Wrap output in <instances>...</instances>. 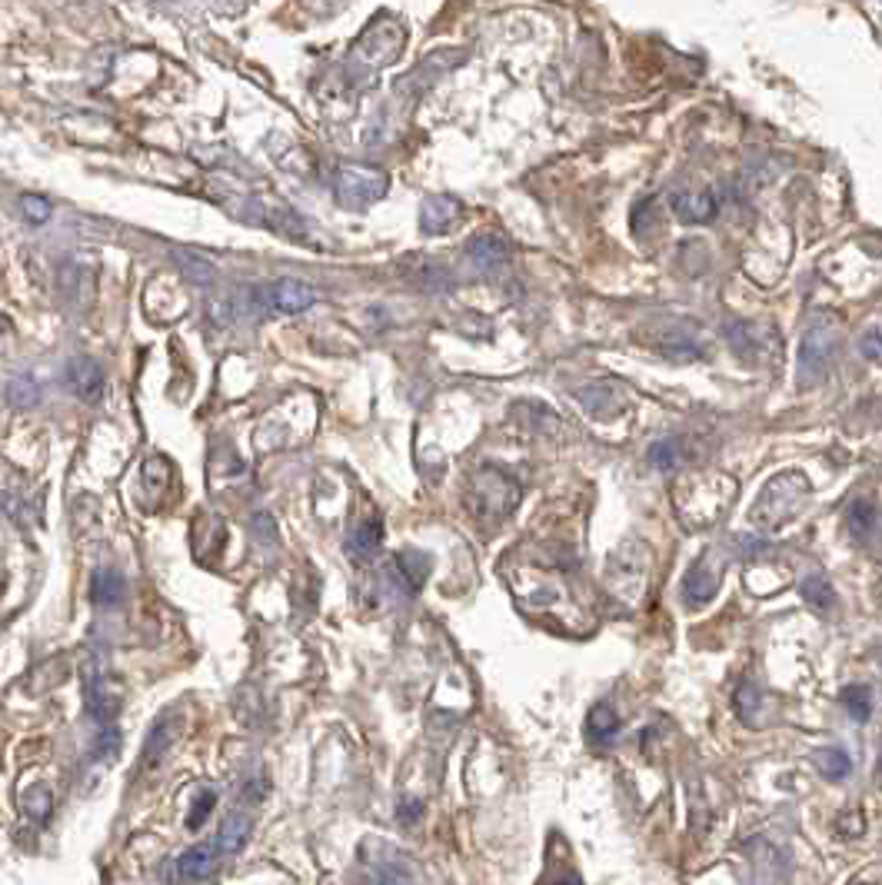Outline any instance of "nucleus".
Returning a JSON list of instances; mask_svg holds the SVG:
<instances>
[{"label": "nucleus", "instance_id": "f257e3e1", "mask_svg": "<svg viewBox=\"0 0 882 885\" xmlns=\"http://www.w3.org/2000/svg\"><path fill=\"white\" fill-rule=\"evenodd\" d=\"M805 499H809V479L795 469L779 472L762 486L759 499L749 506V522L756 529H775L789 522L805 506Z\"/></svg>", "mask_w": 882, "mask_h": 885}, {"label": "nucleus", "instance_id": "f03ea898", "mask_svg": "<svg viewBox=\"0 0 882 885\" xmlns=\"http://www.w3.org/2000/svg\"><path fill=\"white\" fill-rule=\"evenodd\" d=\"M386 173L366 163H343L333 176V190L346 206H369L386 193Z\"/></svg>", "mask_w": 882, "mask_h": 885}, {"label": "nucleus", "instance_id": "7ed1b4c3", "mask_svg": "<svg viewBox=\"0 0 882 885\" xmlns=\"http://www.w3.org/2000/svg\"><path fill=\"white\" fill-rule=\"evenodd\" d=\"M835 343H839V336L829 326H812L802 336V346H799V379L802 383L812 386V383L825 379V373L832 369Z\"/></svg>", "mask_w": 882, "mask_h": 885}, {"label": "nucleus", "instance_id": "20e7f679", "mask_svg": "<svg viewBox=\"0 0 882 885\" xmlns=\"http://www.w3.org/2000/svg\"><path fill=\"white\" fill-rule=\"evenodd\" d=\"M403 47V27L393 17H376L353 43V57L366 63H389Z\"/></svg>", "mask_w": 882, "mask_h": 885}, {"label": "nucleus", "instance_id": "39448f33", "mask_svg": "<svg viewBox=\"0 0 882 885\" xmlns=\"http://www.w3.org/2000/svg\"><path fill=\"white\" fill-rule=\"evenodd\" d=\"M719 582H722V562H719V552L716 549H706L692 569L686 572L682 579V599L689 606H706L716 592H719Z\"/></svg>", "mask_w": 882, "mask_h": 885}, {"label": "nucleus", "instance_id": "423d86ee", "mask_svg": "<svg viewBox=\"0 0 882 885\" xmlns=\"http://www.w3.org/2000/svg\"><path fill=\"white\" fill-rule=\"evenodd\" d=\"M473 492L483 502L479 506L483 516H506L519 502V486L509 476H503L499 469H483L476 476V489Z\"/></svg>", "mask_w": 882, "mask_h": 885}, {"label": "nucleus", "instance_id": "0eeeda50", "mask_svg": "<svg viewBox=\"0 0 882 885\" xmlns=\"http://www.w3.org/2000/svg\"><path fill=\"white\" fill-rule=\"evenodd\" d=\"M83 702L97 722H107L116 715V695L110 692V679L103 675V665L97 659L83 665Z\"/></svg>", "mask_w": 882, "mask_h": 885}, {"label": "nucleus", "instance_id": "6e6552de", "mask_svg": "<svg viewBox=\"0 0 882 885\" xmlns=\"http://www.w3.org/2000/svg\"><path fill=\"white\" fill-rule=\"evenodd\" d=\"M266 299L276 313H303L316 303V289L303 279H273L266 283Z\"/></svg>", "mask_w": 882, "mask_h": 885}, {"label": "nucleus", "instance_id": "1a4fd4ad", "mask_svg": "<svg viewBox=\"0 0 882 885\" xmlns=\"http://www.w3.org/2000/svg\"><path fill=\"white\" fill-rule=\"evenodd\" d=\"M103 383H107L103 366H100L93 356H73V359L67 363V386H70L80 399H87V403L100 399Z\"/></svg>", "mask_w": 882, "mask_h": 885}, {"label": "nucleus", "instance_id": "9d476101", "mask_svg": "<svg viewBox=\"0 0 882 885\" xmlns=\"http://www.w3.org/2000/svg\"><path fill=\"white\" fill-rule=\"evenodd\" d=\"M726 343H729L732 353L742 356V359L762 356L766 349L775 346V339H772L769 333H759V326L749 323V319H732V323L726 326Z\"/></svg>", "mask_w": 882, "mask_h": 885}, {"label": "nucleus", "instance_id": "9b49d317", "mask_svg": "<svg viewBox=\"0 0 882 885\" xmlns=\"http://www.w3.org/2000/svg\"><path fill=\"white\" fill-rule=\"evenodd\" d=\"M669 206L682 223H709L716 216V196L709 190H679L669 196Z\"/></svg>", "mask_w": 882, "mask_h": 885}, {"label": "nucleus", "instance_id": "f8f14e48", "mask_svg": "<svg viewBox=\"0 0 882 885\" xmlns=\"http://www.w3.org/2000/svg\"><path fill=\"white\" fill-rule=\"evenodd\" d=\"M459 213H463L459 200H453V196H429L419 206V226H423V233L439 236V233H446V230L456 226Z\"/></svg>", "mask_w": 882, "mask_h": 885}, {"label": "nucleus", "instance_id": "ddd939ff", "mask_svg": "<svg viewBox=\"0 0 882 885\" xmlns=\"http://www.w3.org/2000/svg\"><path fill=\"white\" fill-rule=\"evenodd\" d=\"M466 253H469L473 266L483 269V273H496V269L506 266V260H509V246H506V240L496 236V233H479V236H473V240L466 243Z\"/></svg>", "mask_w": 882, "mask_h": 885}, {"label": "nucleus", "instance_id": "4468645a", "mask_svg": "<svg viewBox=\"0 0 882 885\" xmlns=\"http://www.w3.org/2000/svg\"><path fill=\"white\" fill-rule=\"evenodd\" d=\"M180 729H183V719H180V712H166L163 719H156V722H153V729H150V735H146V742H143L140 762H143V765H153V762H160V759H163V752H166V749L176 742Z\"/></svg>", "mask_w": 882, "mask_h": 885}, {"label": "nucleus", "instance_id": "2eb2a0df", "mask_svg": "<svg viewBox=\"0 0 882 885\" xmlns=\"http://www.w3.org/2000/svg\"><path fill=\"white\" fill-rule=\"evenodd\" d=\"M845 526H849V536L855 542H869L882 526V512L872 499H852L849 512H845Z\"/></svg>", "mask_w": 882, "mask_h": 885}, {"label": "nucleus", "instance_id": "dca6fc26", "mask_svg": "<svg viewBox=\"0 0 882 885\" xmlns=\"http://www.w3.org/2000/svg\"><path fill=\"white\" fill-rule=\"evenodd\" d=\"M389 572L403 582V589L406 592H416L423 582H426V572H429V559L423 556V552H416V549H403L396 559H393V566H389Z\"/></svg>", "mask_w": 882, "mask_h": 885}, {"label": "nucleus", "instance_id": "f3484780", "mask_svg": "<svg viewBox=\"0 0 882 885\" xmlns=\"http://www.w3.org/2000/svg\"><path fill=\"white\" fill-rule=\"evenodd\" d=\"M250 832H253L250 815H246V812H230V815L223 818L220 832H216V848L226 852V855H236V852L246 845Z\"/></svg>", "mask_w": 882, "mask_h": 885}, {"label": "nucleus", "instance_id": "a211bd4d", "mask_svg": "<svg viewBox=\"0 0 882 885\" xmlns=\"http://www.w3.org/2000/svg\"><path fill=\"white\" fill-rule=\"evenodd\" d=\"M173 263L183 273V279H190L196 286H206V283L216 279V266L203 253H196V250H173Z\"/></svg>", "mask_w": 882, "mask_h": 885}, {"label": "nucleus", "instance_id": "6ab92c4d", "mask_svg": "<svg viewBox=\"0 0 882 885\" xmlns=\"http://www.w3.org/2000/svg\"><path fill=\"white\" fill-rule=\"evenodd\" d=\"M213 865H216V855L203 845L196 848H186L180 858H176V878H186V882H203L213 875Z\"/></svg>", "mask_w": 882, "mask_h": 885}, {"label": "nucleus", "instance_id": "aec40b11", "mask_svg": "<svg viewBox=\"0 0 882 885\" xmlns=\"http://www.w3.org/2000/svg\"><path fill=\"white\" fill-rule=\"evenodd\" d=\"M586 732H589V742H596V745L612 742L616 732H619V715H616V709L606 705V702L592 705L589 715H586Z\"/></svg>", "mask_w": 882, "mask_h": 885}, {"label": "nucleus", "instance_id": "412c9836", "mask_svg": "<svg viewBox=\"0 0 882 885\" xmlns=\"http://www.w3.org/2000/svg\"><path fill=\"white\" fill-rule=\"evenodd\" d=\"M576 396H579V403H582L589 413H596V416H612V413H619V389H616L612 383H592V386L579 389Z\"/></svg>", "mask_w": 882, "mask_h": 885}, {"label": "nucleus", "instance_id": "4be33fe9", "mask_svg": "<svg viewBox=\"0 0 882 885\" xmlns=\"http://www.w3.org/2000/svg\"><path fill=\"white\" fill-rule=\"evenodd\" d=\"M126 592V582L116 569H97L93 572V582H90V596L100 602V606H116Z\"/></svg>", "mask_w": 882, "mask_h": 885}, {"label": "nucleus", "instance_id": "5701e85b", "mask_svg": "<svg viewBox=\"0 0 882 885\" xmlns=\"http://www.w3.org/2000/svg\"><path fill=\"white\" fill-rule=\"evenodd\" d=\"M379 542H383V522H379V519H366V522H359V526L349 532V552H353L356 559H369V556H376Z\"/></svg>", "mask_w": 882, "mask_h": 885}, {"label": "nucleus", "instance_id": "b1692460", "mask_svg": "<svg viewBox=\"0 0 882 885\" xmlns=\"http://www.w3.org/2000/svg\"><path fill=\"white\" fill-rule=\"evenodd\" d=\"M802 599L815 609V612H825V609H832V602H835V589H832V582H829V576L825 572H809L805 579H802Z\"/></svg>", "mask_w": 882, "mask_h": 885}, {"label": "nucleus", "instance_id": "393cba45", "mask_svg": "<svg viewBox=\"0 0 882 885\" xmlns=\"http://www.w3.org/2000/svg\"><path fill=\"white\" fill-rule=\"evenodd\" d=\"M839 702H842V709H845V715L852 719V722H869V715H872V685H845L842 692H839Z\"/></svg>", "mask_w": 882, "mask_h": 885}, {"label": "nucleus", "instance_id": "a878e982", "mask_svg": "<svg viewBox=\"0 0 882 885\" xmlns=\"http://www.w3.org/2000/svg\"><path fill=\"white\" fill-rule=\"evenodd\" d=\"M812 765H815L825 779H832V782H839V779H845V775L852 772V759H849L842 749H819V752L812 755Z\"/></svg>", "mask_w": 882, "mask_h": 885}, {"label": "nucleus", "instance_id": "bb28decb", "mask_svg": "<svg viewBox=\"0 0 882 885\" xmlns=\"http://www.w3.org/2000/svg\"><path fill=\"white\" fill-rule=\"evenodd\" d=\"M7 399L13 409H33L40 403V386L33 376H13L7 383Z\"/></svg>", "mask_w": 882, "mask_h": 885}, {"label": "nucleus", "instance_id": "cd10ccee", "mask_svg": "<svg viewBox=\"0 0 882 885\" xmlns=\"http://www.w3.org/2000/svg\"><path fill=\"white\" fill-rule=\"evenodd\" d=\"M409 283L413 286H423V289H446L449 286V273L436 263H423L419 269L409 273Z\"/></svg>", "mask_w": 882, "mask_h": 885}, {"label": "nucleus", "instance_id": "c85d7f7f", "mask_svg": "<svg viewBox=\"0 0 882 885\" xmlns=\"http://www.w3.org/2000/svg\"><path fill=\"white\" fill-rule=\"evenodd\" d=\"M213 805H216V792L213 789H203L196 798H193V805H190V815H186V828H200L206 818H210V812H213Z\"/></svg>", "mask_w": 882, "mask_h": 885}, {"label": "nucleus", "instance_id": "c756f323", "mask_svg": "<svg viewBox=\"0 0 882 885\" xmlns=\"http://www.w3.org/2000/svg\"><path fill=\"white\" fill-rule=\"evenodd\" d=\"M20 210L30 223H47L50 220V200L37 196V193H23L20 196Z\"/></svg>", "mask_w": 882, "mask_h": 885}, {"label": "nucleus", "instance_id": "7c9ffc66", "mask_svg": "<svg viewBox=\"0 0 882 885\" xmlns=\"http://www.w3.org/2000/svg\"><path fill=\"white\" fill-rule=\"evenodd\" d=\"M116 752H120V732H116V729H103V732L97 735V742H93V759H100V762H113Z\"/></svg>", "mask_w": 882, "mask_h": 885}, {"label": "nucleus", "instance_id": "2f4dec72", "mask_svg": "<svg viewBox=\"0 0 882 885\" xmlns=\"http://www.w3.org/2000/svg\"><path fill=\"white\" fill-rule=\"evenodd\" d=\"M649 459H652L659 469H672V466H676V459H679V449H676V442H672V439H659V442H652V446H649Z\"/></svg>", "mask_w": 882, "mask_h": 885}, {"label": "nucleus", "instance_id": "473e14b6", "mask_svg": "<svg viewBox=\"0 0 882 885\" xmlns=\"http://www.w3.org/2000/svg\"><path fill=\"white\" fill-rule=\"evenodd\" d=\"M50 805H53V798H50V792H47V789H33L30 795H23V808H27L33 818H47Z\"/></svg>", "mask_w": 882, "mask_h": 885}, {"label": "nucleus", "instance_id": "72a5a7b5", "mask_svg": "<svg viewBox=\"0 0 882 885\" xmlns=\"http://www.w3.org/2000/svg\"><path fill=\"white\" fill-rule=\"evenodd\" d=\"M862 828H865V818H862V812H842L839 818H835V832L842 835V838H855V835H862Z\"/></svg>", "mask_w": 882, "mask_h": 885}, {"label": "nucleus", "instance_id": "f704fd0d", "mask_svg": "<svg viewBox=\"0 0 882 885\" xmlns=\"http://www.w3.org/2000/svg\"><path fill=\"white\" fill-rule=\"evenodd\" d=\"M240 792H243V798H246V802L260 805V802L266 798V792H270V789H266V775H263V772L250 775V779L243 782V789H240Z\"/></svg>", "mask_w": 882, "mask_h": 885}, {"label": "nucleus", "instance_id": "c9c22d12", "mask_svg": "<svg viewBox=\"0 0 882 885\" xmlns=\"http://www.w3.org/2000/svg\"><path fill=\"white\" fill-rule=\"evenodd\" d=\"M862 353L872 359V363H882V329H869L862 336Z\"/></svg>", "mask_w": 882, "mask_h": 885}, {"label": "nucleus", "instance_id": "e433bc0d", "mask_svg": "<svg viewBox=\"0 0 882 885\" xmlns=\"http://www.w3.org/2000/svg\"><path fill=\"white\" fill-rule=\"evenodd\" d=\"M756 702H759V692H756V685H752V682H746V685L736 692V705H739V715H742V722H746V715H749V705L756 709Z\"/></svg>", "mask_w": 882, "mask_h": 885}, {"label": "nucleus", "instance_id": "4c0bfd02", "mask_svg": "<svg viewBox=\"0 0 882 885\" xmlns=\"http://www.w3.org/2000/svg\"><path fill=\"white\" fill-rule=\"evenodd\" d=\"M419 812H423V802H419V798H406V802H399V822L413 825V822L419 818Z\"/></svg>", "mask_w": 882, "mask_h": 885}, {"label": "nucleus", "instance_id": "58836bf2", "mask_svg": "<svg viewBox=\"0 0 882 885\" xmlns=\"http://www.w3.org/2000/svg\"><path fill=\"white\" fill-rule=\"evenodd\" d=\"M875 779H879V785H882V752H879V772H875Z\"/></svg>", "mask_w": 882, "mask_h": 885}]
</instances>
